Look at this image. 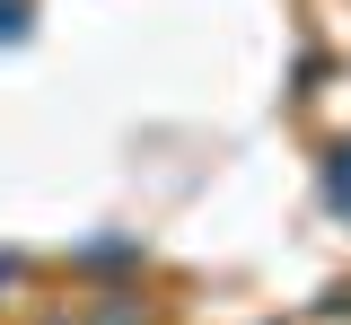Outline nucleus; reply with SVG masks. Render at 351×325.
Segmentation results:
<instances>
[{
	"label": "nucleus",
	"mask_w": 351,
	"mask_h": 325,
	"mask_svg": "<svg viewBox=\"0 0 351 325\" xmlns=\"http://www.w3.org/2000/svg\"><path fill=\"white\" fill-rule=\"evenodd\" d=\"M334 202H351V149H343V167H334Z\"/></svg>",
	"instance_id": "1"
}]
</instances>
